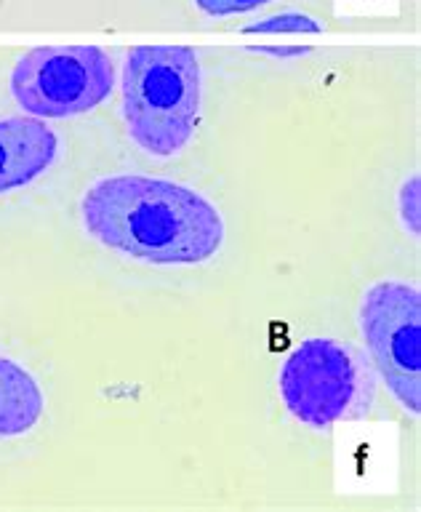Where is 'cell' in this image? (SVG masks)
<instances>
[{
  "label": "cell",
  "instance_id": "cell-1",
  "mask_svg": "<svg viewBox=\"0 0 421 512\" xmlns=\"http://www.w3.org/2000/svg\"><path fill=\"white\" fill-rule=\"evenodd\" d=\"M83 227L102 246L147 264H203L224 246L219 208L187 184L104 176L83 192Z\"/></svg>",
  "mask_w": 421,
  "mask_h": 512
},
{
  "label": "cell",
  "instance_id": "cell-2",
  "mask_svg": "<svg viewBox=\"0 0 421 512\" xmlns=\"http://www.w3.org/2000/svg\"><path fill=\"white\" fill-rule=\"evenodd\" d=\"M123 120L128 136L152 158H174L200 120L203 70L190 46H136L123 64Z\"/></svg>",
  "mask_w": 421,
  "mask_h": 512
},
{
  "label": "cell",
  "instance_id": "cell-3",
  "mask_svg": "<svg viewBox=\"0 0 421 512\" xmlns=\"http://www.w3.org/2000/svg\"><path fill=\"white\" fill-rule=\"evenodd\" d=\"M8 86L32 118H75L110 99L115 64L99 46H40L16 62Z\"/></svg>",
  "mask_w": 421,
  "mask_h": 512
},
{
  "label": "cell",
  "instance_id": "cell-4",
  "mask_svg": "<svg viewBox=\"0 0 421 512\" xmlns=\"http://www.w3.org/2000/svg\"><path fill=\"white\" fill-rule=\"evenodd\" d=\"M360 334L392 398L421 414V294L400 280H379L360 302Z\"/></svg>",
  "mask_w": 421,
  "mask_h": 512
},
{
  "label": "cell",
  "instance_id": "cell-5",
  "mask_svg": "<svg viewBox=\"0 0 421 512\" xmlns=\"http://www.w3.org/2000/svg\"><path fill=\"white\" fill-rule=\"evenodd\" d=\"M278 390L294 419L312 430H328L358 406L363 368L350 347L334 339H307L280 368Z\"/></svg>",
  "mask_w": 421,
  "mask_h": 512
},
{
  "label": "cell",
  "instance_id": "cell-6",
  "mask_svg": "<svg viewBox=\"0 0 421 512\" xmlns=\"http://www.w3.org/2000/svg\"><path fill=\"white\" fill-rule=\"evenodd\" d=\"M59 136L40 118L0 120V195L27 187L54 166Z\"/></svg>",
  "mask_w": 421,
  "mask_h": 512
},
{
  "label": "cell",
  "instance_id": "cell-7",
  "mask_svg": "<svg viewBox=\"0 0 421 512\" xmlns=\"http://www.w3.org/2000/svg\"><path fill=\"white\" fill-rule=\"evenodd\" d=\"M46 411V395L35 376L16 360L0 355V438L30 432Z\"/></svg>",
  "mask_w": 421,
  "mask_h": 512
},
{
  "label": "cell",
  "instance_id": "cell-8",
  "mask_svg": "<svg viewBox=\"0 0 421 512\" xmlns=\"http://www.w3.org/2000/svg\"><path fill=\"white\" fill-rule=\"evenodd\" d=\"M320 22H315L312 16L304 14H278V16H267L262 22L248 24L246 32L248 35H278V32H320Z\"/></svg>",
  "mask_w": 421,
  "mask_h": 512
},
{
  "label": "cell",
  "instance_id": "cell-9",
  "mask_svg": "<svg viewBox=\"0 0 421 512\" xmlns=\"http://www.w3.org/2000/svg\"><path fill=\"white\" fill-rule=\"evenodd\" d=\"M419 174H414L403 184V190L398 195V208L400 216H403V224H406V230L419 238V222H421V206H419Z\"/></svg>",
  "mask_w": 421,
  "mask_h": 512
},
{
  "label": "cell",
  "instance_id": "cell-10",
  "mask_svg": "<svg viewBox=\"0 0 421 512\" xmlns=\"http://www.w3.org/2000/svg\"><path fill=\"white\" fill-rule=\"evenodd\" d=\"M272 0H195V6L208 16H235L254 11L259 6H267Z\"/></svg>",
  "mask_w": 421,
  "mask_h": 512
},
{
  "label": "cell",
  "instance_id": "cell-11",
  "mask_svg": "<svg viewBox=\"0 0 421 512\" xmlns=\"http://www.w3.org/2000/svg\"><path fill=\"white\" fill-rule=\"evenodd\" d=\"M259 51H262V54H270V56H283V59L310 54V48H259Z\"/></svg>",
  "mask_w": 421,
  "mask_h": 512
}]
</instances>
